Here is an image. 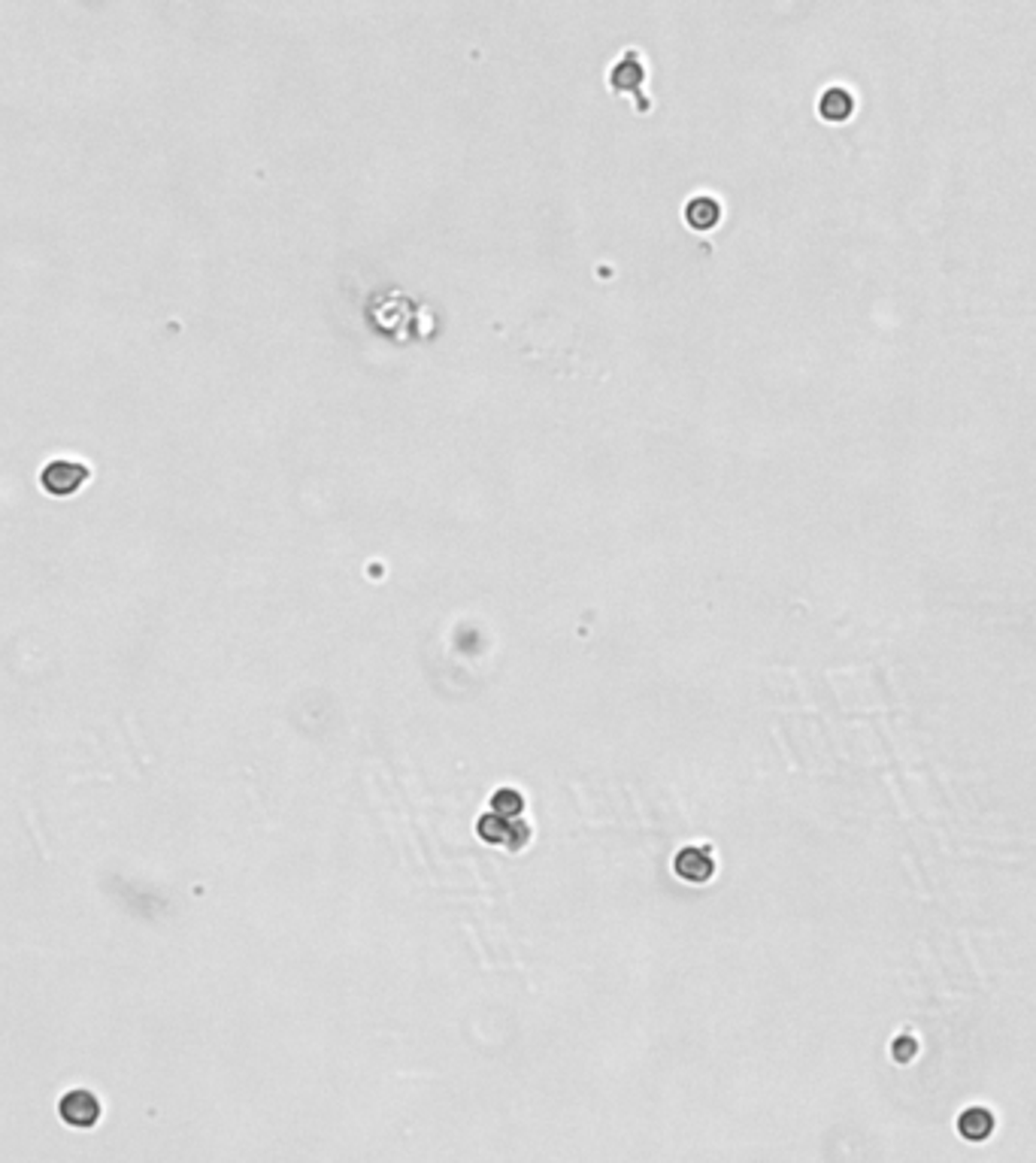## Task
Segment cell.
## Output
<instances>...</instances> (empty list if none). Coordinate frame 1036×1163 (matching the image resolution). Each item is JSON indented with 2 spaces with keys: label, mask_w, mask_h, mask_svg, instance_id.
I'll return each instance as SVG.
<instances>
[{
  "label": "cell",
  "mask_w": 1036,
  "mask_h": 1163,
  "mask_svg": "<svg viewBox=\"0 0 1036 1163\" xmlns=\"http://www.w3.org/2000/svg\"><path fill=\"white\" fill-rule=\"evenodd\" d=\"M91 464L82 458H52L39 470V488L49 497H73L91 482Z\"/></svg>",
  "instance_id": "6da1fadb"
},
{
  "label": "cell",
  "mask_w": 1036,
  "mask_h": 1163,
  "mask_svg": "<svg viewBox=\"0 0 1036 1163\" xmlns=\"http://www.w3.org/2000/svg\"><path fill=\"white\" fill-rule=\"evenodd\" d=\"M58 1115L73 1130H91V1127L100 1124L103 1103H100V1097L94 1091H89V1088H70V1091L61 1094V1099H58Z\"/></svg>",
  "instance_id": "7a4b0ae2"
},
{
  "label": "cell",
  "mask_w": 1036,
  "mask_h": 1163,
  "mask_svg": "<svg viewBox=\"0 0 1036 1163\" xmlns=\"http://www.w3.org/2000/svg\"><path fill=\"white\" fill-rule=\"evenodd\" d=\"M476 830H479V837L485 840V842H491V845H504V848H509V851H518V848H525L528 845V840H531V827L525 824V821H512V818H501V815H482L479 818V824H476Z\"/></svg>",
  "instance_id": "3957f363"
},
{
  "label": "cell",
  "mask_w": 1036,
  "mask_h": 1163,
  "mask_svg": "<svg viewBox=\"0 0 1036 1163\" xmlns=\"http://www.w3.org/2000/svg\"><path fill=\"white\" fill-rule=\"evenodd\" d=\"M673 866H676L679 879L694 882V885H703V882H710L715 876V858H712V851L707 845L682 848L676 855V861H673Z\"/></svg>",
  "instance_id": "277c9868"
},
{
  "label": "cell",
  "mask_w": 1036,
  "mask_h": 1163,
  "mask_svg": "<svg viewBox=\"0 0 1036 1163\" xmlns=\"http://www.w3.org/2000/svg\"><path fill=\"white\" fill-rule=\"evenodd\" d=\"M958 1133L967 1142H985L994 1133V1115L988 1109H982V1106L964 1109L961 1118H958Z\"/></svg>",
  "instance_id": "5b68a950"
},
{
  "label": "cell",
  "mask_w": 1036,
  "mask_h": 1163,
  "mask_svg": "<svg viewBox=\"0 0 1036 1163\" xmlns=\"http://www.w3.org/2000/svg\"><path fill=\"white\" fill-rule=\"evenodd\" d=\"M718 216H721V206L712 200V197H694L688 206H686V219H688V224H694V227H700V231H707V227H712L715 221H718Z\"/></svg>",
  "instance_id": "8992f818"
},
{
  "label": "cell",
  "mask_w": 1036,
  "mask_h": 1163,
  "mask_svg": "<svg viewBox=\"0 0 1036 1163\" xmlns=\"http://www.w3.org/2000/svg\"><path fill=\"white\" fill-rule=\"evenodd\" d=\"M491 809H494V815H501V818H518L525 809V800L518 791H512V788H501V791L491 797Z\"/></svg>",
  "instance_id": "52a82bcc"
},
{
  "label": "cell",
  "mask_w": 1036,
  "mask_h": 1163,
  "mask_svg": "<svg viewBox=\"0 0 1036 1163\" xmlns=\"http://www.w3.org/2000/svg\"><path fill=\"white\" fill-rule=\"evenodd\" d=\"M848 110H852V97H848V91L834 89V91H827L824 100H821V113L827 118H842V116H848Z\"/></svg>",
  "instance_id": "ba28073f"
}]
</instances>
